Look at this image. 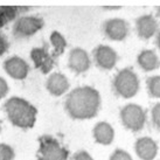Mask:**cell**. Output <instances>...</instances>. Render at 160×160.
<instances>
[{
	"label": "cell",
	"mask_w": 160,
	"mask_h": 160,
	"mask_svg": "<svg viewBox=\"0 0 160 160\" xmlns=\"http://www.w3.org/2000/svg\"><path fill=\"white\" fill-rule=\"evenodd\" d=\"M68 64L72 71L77 74L85 72L90 68V58L88 53L82 48H74L71 49L69 54Z\"/></svg>",
	"instance_id": "9"
},
{
	"label": "cell",
	"mask_w": 160,
	"mask_h": 160,
	"mask_svg": "<svg viewBox=\"0 0 160 160\" xmlns=\"http://www.w3.org/2000/svg\"><path fill=\"white\" fill-rule=\"evenodd\" d=\"M8 49V42L2 35H0V56H2Z\"/></svg>",
	"instance_id": "24"
},
{
	"label": "cell",
	"mask_w": 160,
	"mask_h": 160,
	"mask_svg": "<svg viewBox=\"0 0 160 160\" xmlns=\"http://www.w3.org/2000/svg\"><path fill=\"white\" fill-rule=\"evenodd\" d=\"M110 160H132V158L128 152L123 150H116L113 154L110 157Z\"/></svg>",
	"instance_id": "21"
},
{
	"label": "cell",
	"mask_w": 160,
	"mask_h": 160,
	"mask_svg": "<svg viewBox=\"0 0 160 160\" xmlns=\"http://www.w3.org/2000/svg\"><path fill=\"white\" fill-rule=\"evenodd\" d=\"M101 96L91 87H80L71 91L66 101V110L74 119H90L97 115Z\"/></svg>",
	"instance_id": "1"
},
{
	"label": "cell",
	"mask_w": 160,
	"mask_h": 160,
	"mask_svg": "<svg viewBox=\"0 0 160 160\" xmlns=\"http://www.w3.org/2000/svg\"><path fill=\"white\" fill-rule=\"evenodd\" d=\"M38 160H68L69 152L60 142L50 136L39 138Z\"/></svg>",
	"instance_id": "4"
},
{
	"label": "cell",
	"mask_w": 160,
	"mask_h": 160,
	"mask_svg": "<svg viewBox=\"0 0 160 160\" xmlns=\"http://www.w3.org/2000/svg\"><path fill=\"white\" fill-rule=\"evenodd\" d=\"M157 14H158V17L160 18V7H158V8H157Z\"/></svg>",
	"instance_id": "27"
},
{
	"label": "cell",
	"mask_w": 160,
	"mask_h": 160,
	"mask_svg": "<svg viewBox=\"0 0 160 160\" xmlns=\"http://www.w3.org/2000/svg\"><path fill=\"white\" fill-rule=\"evenodd\" d=\"M4 68L6 72L15 80L26 78V76L28 75V71H29L28 63L21 58H18V56H13V58L6 60Z\"/></svg>",
	"instance_id": "10"
},
{
	"label": "cell",
	"mask_w": 160,
	"mask_h": 160,
	"mask_svg": "<svg viewBox=\"0 0 160 160\" xmlns=\"http://www.w3.org/2000/svg\"><path fill=\"white\" fill-rule=\"evenodd\" d=\"M0 131H1V128H0Z\"/></svg>",
	"instance_id": "28"
},
{
	"label": "cell",
	"mask_w": 160,
	"mask_h": 160,
	"mask_svg": "<svg viewBox=\"0 0 160 160\" xmlns=\"http://www.w3.org/2000/svg\"><path fill=\"white\" fill-rule=\"evenodd\" d=\"M136 28H137L138 36L144 40H147V39H151L152 36L156 34L157 29H158V22L153 15L146 14V15H142L137 19Z\"/></svg>",
	"instance_id": "12"
},
{
	"label": "cell",
	"mask_w": 160,
	"mask_h": 160,
	"mask_svg": "<svg viewBox=\"0 0 160 160\" xmlns=\"http://www.w3.org/2000/svg\"><path fill=\"white\" fill-rule=\"evenodd\" d=\"M138 64L144 71H152L160 66V61L153 50L145 49L138 55Z\"/></svg>",
	"instance_id": "16"
},
{
	"label": "cell",
	"mask_w": 160,
	"mask_h": 160,
	"mask_svg": "<svg viewBox=\"0 0 160 160\" xmlns=\"http://www.w3.org/2000/svg\"><path fill=\"white\" fill-rule=\"evenodd\" d=\"M31 58L38 69H40L43 74H48L54 67L53 56L48 53V48H33L31 52Z\"/></svg>",
	"instance_id": "11"
},
{
	"label": "cell",
	"mask_w": 160,
	"mask_h": 160,
	"mask_svg": "<svg viewBox=\"0 0 160 160\" xmlns=\"http://www.w3.org/2000/svg\"><path fill=\"white\" fill-rule=\"evenodd\" d=\"M43 27V20L38 17H22L14 23L13 33L15 38L22 39L35 34Z\"/></svg>",
	"instance_id": "6"
},
{
	"label": "cell",
	"mask_w": 160,
	"mask_h": 160,
	"mask_svg": "<svg viewBox=\"0 0 160 160\" xmlns=\"http://www.w3.org/2000/svg\"><path fill=\"white\" fill-rule=\"evenodd\" d=\"M156 43H157V47L160 49V32H159V34H158V36H157Z\"/></svg>",
	"instance_id": "25"
},
{
	"label": "cell",
	"mask_w": 160,
	"mask_h": 160,
	"mask_svg": "<svg viewBox=\"0 0 160 160\" xmlns=\"http://www.w3.org/2000/svg\"><path fill=\"white\" fill-rule=\"evenodd\" d=\"M120 119L126 129L133 132H138L144 128L146 122V116L142 107L137 104H128L120 111Z\"/></svg>",
	"instance_id": "5"
},
{
	"label": "cell",
	"mask_w": 160,
	"mask_h": 160,
	"mask_svg": "<svg viewBox=\"0 0 160 160\" xmlns=\"http://www.w3.org/2000/svg\"><path fill=\"white\" fill-rule=\"evenodd\" d=\"M105 9H119L120 7H118V6H112V7H104Z\"/></svg>",
	"instance_id": "26"
},
{
	"label": "cell",
	"mask_w": 160,
	"mask_h": 160,
	"mask_svg": "<svg viewBox=\"0 0 160 160\" xmlns=\"http://www.w3.org/2000/svg\"><path fill=\"white\" fill-rule=\"evenodd\" d=\"M147 90L153 98H160V76H152L147 80Z\"/></svg>",
	"instance_id": "18"
},
{
	"label": "cell",
	"mask_w": 160,
	"mask_h": 160,
	"mask_svg": "<svg viewBox=\"0 0 160 160\" xmlns=\"http://www.w3.org/2000/svg\"><path fill=\"white\" fill-rule=\"evenodd\" d=\"M8 92V85H7V82L2 78V77H0V99L1 98H4Z\"/></svg>",
	"instance_id": "22"
},
{
	"label": "cell",
	"mask_w": 160,
	"mask_h": 160,
	"mask_svg": "<svg viewBox=\"0 0 160 160\" xmlns=\"http://www.w3.org/2000/svg\"><path fill=\"white\" fill-rule=\"evenodd\" d=\"M152 122L157 129L160 130V103L156 104L152 109Z\"/></svg>",
	"instance_id": "20"
},
{
	"label": "cell",
	"mask_w": 160,
	"mask_h": 160,
	"mask_svg": "<svg viewBox=\"0 0 160 160\" xmlns=\"http://www.w3.org/2000/svg\"><path fill=\"white\" fill-rule=\"evenodd\" d=\"M74 160H93L92 157L90 156L88 152L85 151H80L77 152L74 157Z\"/></svg>",
	"instance_id": "23"
},
{
	"label": "cell",
	"mask_w": 160,
	"mask_h": 160,
	"mask_svg": "<svg viewBox=\"0 0 160 160\" xmlns=\"http://www.w3.org/2000/svg\"><path fill=\"white\" fill-rule=\"evenodd\" d=\"M14 151L13 148L6 144H0V160H13Z\"/></svg>",
	"instance_id": "19"
},
{
	"label": "cell",
	"mask_w": 160,
	"mask_h": 160,
	"mask_svg": "<svg viewBox=\"0 0 160 160\" xmlns=\"http://www.w3.org/2000/svg\"><path fill=\"white\" fill-rule=\"evenodd\" d=\"M113 90L123 98H131L139 90V80L132 69L125 68L118 71L113 78Z\"/></svg>",
	"instance_id": "3"
},
{
	"label": "cell",
	"mask_w": 160,
	"mask_h": 160,
	"mask_svg": "<svg viewBox=\"0 0 160 160\" xmlns=\"http://www.w3.org/2000/svg\"><path fill=\"white\" fill-rule=\"evenodd\" d=\"M93 58L99 68L104 70H110L116 66L118 56L111 47L101 45L93 50Z\"/></svg>",
	"instance_id": "8"
},
{
	"label": "cell",
	"mask_w": 160,
	"mask_h": 160,
	"mask_svg": "<svg viewBox=\"0 0 160 160\" xmlns=\"http://www.w3.org/2000/svg\"><path fill=\"white\" fill-rule=\"evenodd\" d=\"M47 89L54 96H61L69 89V82L64 75L55 72L47 81Z\"/></svg>",
	"instance_id": "14"
},
{
	"label": "cell",
	"mask_w": 160,
	"mask_h": 160,
	"mask_svg": "<svg viewBox=\"0 0 160 160\" xmlns=\"http://www.w3.org/2000/svg\"><path fill=\"white\" fill-rule=\"evenodd\" d=\"M50 42H52V45L54 47L53 58L62 55L66 47H67L66 39L62 36V34H60L58 32H53L52 35H50Z\"/></svg>",
	"instance_id": "17"
},
{
	"label": "cell",
	"mask_w": 160,
	"mask_h": 160,
	"mask_svg": "<svg viewBox=\"0 0 160 160\" xmlns=\"http://www.w3.org/2000/svg\"><path fill=\"white\" fill-rule=\"evenodd\" d=\"M93 138L98 144L109 145V144H111L115 138V131L109 123L101 122L93 129Z\"/></svg>",
	"instance_id": "15"
},
{
	"label": "cell",
	"mask_w": 160,
	"mask_h": 160,
	"mask_svg": "<svg viewBox=\"0 0 160 160\" xmlns=\"http://www.w3.org/2000/svg\"><path fill=\"white\" fill-rule=\"evenodd\" d=\"M103 32L110 40L122 41L129 34V25L123 19H109L103 25Z\"/></svg>",
	"instance_id": "7"
},
{
	"label": "cell",
	"mask_w": 160,
	"mask_h": 160,
	"mask_svg": "<svg viewBox=\"0 0 160 160\" xmlns=\"http://www.w3.org/2000/svg\"><path fill=\"white\" fill-rule=\"evenodd\" d=\"M4 109L9 122L21 129H31L35 124L38 110L31 103L20 97H12L5 103Z\"/></svg>",
	"instance_id": "2"
},
{
	"label": "cell",
	"mask_w": 160,
	"mask_h": 160,
	"mask_svg": "<svg viewBox=\"0 0 160 160\" xmlns=\"http://www.w3.org/2000/svg\"><path fill=\"white\" fill-rule=\"evenodd\" d=\"M136 152L142 160H153L157 156V142L148 137H142L136 142Z\"/></svg>",
	"instance_id": "13"
}]
</instances>
